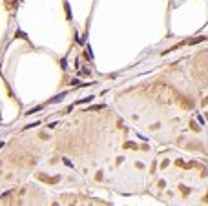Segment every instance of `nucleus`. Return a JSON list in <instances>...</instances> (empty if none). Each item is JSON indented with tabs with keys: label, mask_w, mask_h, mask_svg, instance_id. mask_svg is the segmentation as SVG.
<instances>
[{
	"label": "nucleus",
	"mask_w": 208,
	"mask_h": 206,
	"mask_svg": "<svg viewBox=\"0 0 208 206\" xmlns=\"http://www.w3.org/2000/svg\"><path fill=\"white\" fill-rule=\"evenodd\" d=\"M62 163H64V164H68V166H73V164L69 163V160H68V159H64V157H62Z\"/></svg>",
	"instance_id": "f257e3e1"
},
{
	"label": "nucleus",
	"mask_w": 208,
	"mask_h": 206,
	"mask_svg": "<svg viewBox=\"0 0 208 206\" xmlns=\"http://www.w3.org/2000/svg\"><path fill=\"white\" fill-rule=\"evenodd\" d=\"M206 119H208V111H206Z\"/></svg>",
	"instance_id": "f03ea898"
}]
</instances>
